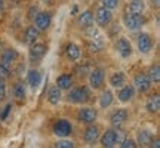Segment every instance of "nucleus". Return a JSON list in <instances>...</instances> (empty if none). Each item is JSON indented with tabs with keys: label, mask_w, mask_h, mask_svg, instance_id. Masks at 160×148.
<instances>
[{
	"label": "nucleus",
	"mask_w": 160,
	"mask_h": 148,
	"mask_svg": "<svg viewBox=\"0 0 160 148\" xmlns=\"http://www.w3.org/2000/svg\"><path fill=\"white\" fill-rule=\"evenodd\" d=\"M51 22H52L51 12H37V15L34 17L36 28L39 30V31H46V30L49 28Z\"/></svg>",
	"instance_id": "39448f33"
},
{
	"label": "nucleus",
	"mask_w": 160,
	"mask_h": 148,
	"mask_svg": "<svg viewBox=\"0 0 160 148\" xmlns=\"http://www.w3.org/2000/svg\"><path fill=\"white\" fill-rule=\"evenodd\" d=\"M120 144H122V145H120L122 148H135L137 147V142H135L133 139H126V138Z\"/></svg>",
	"instance_id": "473e14b6"
},
{
	"label": "nucleus",
	"mask_w": 160,
	"mask_h": 148,
	"mask_svg": "<svg viewBox=\"0 0 160 148\" xmlns=\"http://www.w3.org/2000/svg\"><path fill=\"white\" fill-rule=\"evenodd\" d=\"M153 139V133L150 131H139L138 132V144L141 147H148Z\"/></svg>",
	"instance_id": "393cba45"
},
{
	"label": "nucleus",
	"mask_w": 160,
	"mask_h": 148,
	"mask_svg": "<svg viewBox=\"0 0 160 148\" xmlns=\"http://www.w3.org/2000/svg\"><path fill=\"white\" fill-rule=\"evenodd\" d=\"M39 34H40V31L37 28H36L34 25H30V27H27V30H25V36H24V42L27 43V45H33L36 40L39 39Z\"/></svg>",
	"instance_id": "6ab92c4d"
},
{
	"label": "nucleus",
	"mask_w": 160,
	"mask_h": 148,
	"mask_svg": "<svg viewBox=\"0 0 160 148\" xmlns=\"http://www.w3.org/2000/svg\"><path fill=\"white\" fill-rule=\"evenodd\" d=\"M65 55L71 61H77L80 58V55H82V51H80V47L76 43H68L67 47H65Z\"/></svg>",
	"instance_id": "412c9836"
},
{
	"label": "nucleus",
	"mask_w": 160,
	"mask_h": 148,
	"mask_svg": "<svg viewBox=\"0 0 160 148\" xmlns=\"http://www.w3.org/2000/svg\"><path fill=\"white\" fill-rule=\"evenodd\" d=\"M13 96L17 98L18 101H22L25 98V85L24 83H21V81L15 83V86H13Z\"/></svg>",
	"instance_id": "cd10ccee"
},
{
	"label": "nucleus",
	"mask_w": 160,
	"mask_h": 148,
	"mask_svg": "<svg viewBox=\"0 0 160 148\" xmlns=\"http://www.w3.org/2000/svg\"><path fill=\"white\" fill-rule=\"evenodd\" d=\"M114 132H116V144H120L126 138L125 132L123 131H114Z\"/></svg>",
	"instance_id": "c9c22d12"
},
{
	"label": "nucleus",
	"mask_w": 160,
	"mask_h": 148,
	"mask_svg": "<svg viewBox=\"0 0 160 148\" xmlns=\"http://www.w3.org/2000/svg\"><path fill=\"white\" fill-rule=\"evenodd\" d=\"M27 83L31 89H37L42 83V74L37 70H30L27 73Z\"/></svg>",
	"instance_id": "dca6fc26"
},
{
	"label": "nucleus",
	"mask_w": 160,
	"mask_h": 148,
	"mask_svg": "<svg viewBox=\"0 0 160 148\" xmlns=\"http://www.w3.org/2000/svg\"><path fill=\"white\" fill-rule=\"evenodd\" d=\"M9 76H11V67L3 62H0V79L6 80V79H9Z\"/></svg>",
	"instance_id": "c756f323"
},
{
	"label": "nucleus",
	"mask_w": 160,
	"mask_h": 148,
	"mask_svg": "<svg viewBox=\"0 0 160 148\" xmlns=\"http://www.w3.org/2000/svg\"><path fill=\"white\" fill-rule=\"evenodd\" d=\"M101 145L105 148H111L116 145V132L113 129H108L102 133L101 136Z\"/></svg>",
	"instance_id": "f3484780"
},
{
	"label": "nucleus",
	"mask_w": 160,
	"mask_h": 148,
	"mask_svg": "<svg viewBox=\"0 0 160 148\" xmlns=\"http://www.w3.org/2000/svg\"><path fill=\"white\" fill-rule=\"evenodd\" d=\"M77 11H79V7H77V6H73V9H71V15H76V13H77Z\"/></svg>",
	"instance_id": "a19ab883"
},
{
	"label": "nucleus",
	"mask_w": 160,
	"mask_h": 148,
	"mask_svg": "<svg viewBox=\"0 0 160 148\" xmlns=\"http://www.w3.org/2000/svg\"><path fill=\"white\" fill-rule=\"evenodd\" d=\"M144 11H145V2L144 0H131V3H129V12L142 15Z\"/></svg>",
	"instance_id": "a878e982"
},
{
	"label": "nucleus",
	"mask_w": 160,
	"mask_h": 148,
	"mask_svg": "<svg viewBox=\"0 0 160 148\" xmlns=\"http://www.w3.org/2000/svg\"><path fill=\"white\" fill-rule=\"evenodd\" d=\"M6 98V86H5V80L0 79V101H3Z\"/></svg>",
	"instance_id": "72a5a7b5"
},
{
	"label": "nucleus",
	"mask_w": 160,
	"mask_h": 148,
	"mask_svg": "<svg viewBox=\"0 0 160 148\" xmlns=\"http://www.w3.org/2000/svg\"><path fill=\"white\" fill-rule=\"evenodd\" d=\"M113 99H114V95L111 91H104L101 98H99V105L101 108H108L110 105L113 104Z\"/></svg>",
	"instance_id": "bb28decb"
},
{
	"label": "nucleus",
	"mask_w": 160,
	"mask_h": 148,
	"mask_svg": "<svg viewBox=\"0 0 160 148\" xmlns=\"http://www.w3.org/2000/svg\"><path fill=\"white\" fill-rule=\"evenodd\" d=\"M148 77H150V80L154 81V83H159L160 81V67H159V64H154V65L150 68Z\"/></svg>",
	"instance_id": "c85d7f7f"
},
{
	"label": "nucleus",
	"mask_w": 160,
	"mask_h": 148,
	"mask_svg": "<svg viewBox=\"0 0 160 148\" xmlns=\"http://www.w3.org/2000/svg\"><path fill=\"white\" fill-rule=\"evenodd\" d=\"M93 24V13L91 11H83L79 17V25L82 28H88Z\"/></svg>",
	"instance_id": "4be33fe9"
},
{
	"label": "nucleus",
	"mask_w": 160,
	"mask_h": 148,
	"mask_svg": "<svg viewBox=\"0 0 160 148\" xmlns=\"http://www.w3.org/2000/svg\"><path fill=\"white\" fill-rule=\"evenodd\" d=\"M52 132H53V135H57V136H59V138H67V136L71 135L73 126H71V123H70L68 120L59 119L53 123V126H52Z\"/></svg>",
	"instance_id": "f03ea898"
},
{
	"label": "nucleus",
	"mask_w": 160,
	"mask_h": 148,
	"mask_svg": "<svg viewBox=\"0 0 160 148\" xmlns=\"http://www.w3.org/2000/svg\"><path fill=\"white\" fill-rule=\"evenodd\" d=\"M17 59H18V52L11 47V49H6V51L2 52V61H0V62H3L11 67V64L15 62Z\"/></svg>",
	"instance_id": "aec40b11"
},
{
	"label": "nucleus",
	"mask_w": 160,
	"mask_h": 148,
	"mask_svg": "<svg viewBox=\"0 0 160 148\" xmlns=\"http://www.w3.org/2000/svg\"><path fill=\"white\" fill-rule=\"evenodd\" d=\"M144 24V18L142 15H139V13H126L125 15V25L128 30H138L141 28Z\"/></svg>",
	"instance_id": "423d86ee"
},
{
	"label": "nucleus",
	"mask_w": 160,
	"mask_h": 148,
	"mask_svg": "<svg viewBox=\"0 0 160 148\" xmlns=\"http://www.w3.org/2000/svg\"><path fill=\"white\" fill-rule=\"evenodd\" d=\"M2 2H3V0H0V6H2Z\"/></svg>",
	"instance_id": "37998d69"
},
{
	"label": "nucleus",
	"mask_w": 160,
	"mask_h": 148,
	"mask_svg": "<svg viewBox=\"0 0 160 148\" xmlns=\"http://www.w3.org/2000/svg\"><path fill=\"white\" fill-rule=\"evenodd\" d=\"M116 51L120 53L122 58H129L132 55V45L129 40H126L125 37H120L116 42Z\"/></svg>",
	"instance_id": "9b49d317"
},
{
	"label": "nucleus",
	"mask_w": 160,
	"mask_h": 148,
	"mask_svg": "<svg viewBox=\"0 0 160 148\" xmlns=\"http://www.w3.org/2000/svg\"><path fill=\"white\" fill-rule=\"evenodd\" d=\"M46 52H48L46 45H42V43H33L31 47H30V52H28L30 61L37 62V61H40V59H43V57L46 55Z\"/></svg>",
	"instance_id": "6e6552de"
},
{
	"label": "nucleus",
	"mask_w": 160,
	"mask_h": 148,
	"mask_svg": "<svg viewBox=\"0 0 160 148\" xmlns=\"http://www.w3.org/2000/svg\"><path fill=\"white\" fill-rule=\"evenodd\" d=\"M145 110L148 111V113H159L160 110V96L159 93H154V95H151V96L147 98V102H145Z\"/></svg>",
	"instance_id": "2eb2a0df"
},
{
	"label": "nucleus",
	"mask_w": 160,
	"mask_h": 148,
	"mask_svg": "<svg viewBox=\"0 0 160 148\" xmlns=\"http://www.w3.org/2000/svg\"><path fill=\"white\" fill-rule=\"evenodd\" d=\"M150 145H151V147H154V148H159L160 147V141L157 139V138H156V139H151Z\"/></svg>",
	"instance_id": "58836bf2"
},
{
	"label": "nucleus",
	"mask_w": 160,
	"mask_h": 148,
	"mask_svg": "<svg viewBox=\"0 0 160 148\" xmlns=\"http://www.w3.org/2000/svg\"><path fill=\"white\" fill-rule=\"evenodd\" d=\"M126 120H128V111H126L125 108H117L114 113L110 116V121H111V125L116 126V127H120Z\"/></svg>",
	"instance_id": "ddd939ff"
},
{
	"label": "nucleus",
	"mask_w": 160,
	"mask_h": 148,
	"mask_svg": "<svg viewBox=\"0 0 160 148\" xmlns=\"http://www.w3.org/2000/svg\"><path fill=\"white\" fill-rule=\"evenodd\" d=\"M151 5L154 6V7H159V5H160V0H151Z\"/></svg>",
	"instance_id": "ea45409f"
},
{
	"label": "nucleus",
	"mask_w": 160,
	"mask_h": 148,
	"mask_svg": "<svg viewBox=\"0 0 160 148\" xmlns=\"http://www.w3.org/2000/svg\"><path fill=\"white\" fill-rule=\"evenodd\" d=\"M0 51H2V42H0Z\"/></svg>",
	"instance_id": "79ce46f5"
},
{
	"label": "nucleus",
	"mask_w": 160,
	"mask_h": 148,
	"mask_svg": "<svg viewBox=\"0 0 160 148\" xmlns=\"http://www.w3.org/2000/svg\"><path fill=\"white\" fill-rule=\"evenodd\" d=\"M57 86L61 89V91H67V89H71L73 86V77L71 74H61L57 77Z\"/></svg>",
	"instance_id": "a211bd4d"
},
{
	"label": "nucleus",
	"mask_w": 160,
	"mask_h": 148,
	"mask_svg": "<svg viewBox=\"0 0 160 148\" xmlns=\"http://www.w3.org/2000/svg\"><path fill=\"white\" fill-rule=\"evenodd\" d=\"M97 117H98L97 110L91 108V107H85V108H82L79 111V114H77L79 121L85 123V125H91V123H93V121L97 120Z\"/></svg>",
	"instance_id": "0eeeda50"
},
{
	"label": "nucleus",
	"mask_w": 160,
	"mask_h": 148,
	"mask_svg": "<svg viewBox=\"0 0 160 148\" xmlns=\"http://www.w3.org/2000/svg\"><path fill=\"white\" fill-rule=\"evenodd\" d=\"M88 70H89V65H83V67H82V65H80V67H77V68H76V73L79 74V76H85V74H89L88 73Z\"/></svg>",
	"instance_id": "f704fd0d"
},
{
	"label": "nucleus",
	"mask_w": 160,
	"mask_h": 148,
	"mask_svg": "<svg viewBox=\"0 0 160 148\" xmlns=\"http://www.w3.org/2000/svg\"><path fill=\"white\" fill-rule=\"evenodd\" d=\"M36 15H37V7H36V6H31L28 11V19H34Z\"/></svg>",
	"instance_id": "4c0bfd02"
},
{
	"label": "nucleus",
	"mask_w": 160,
	"mask_h": 148,
	"mask_svg": "<svg viewBox=\"0 0 160 148\" xmlns=\"http://www.w3.org/2000/svg\"><path fill=\"white\" fill-rule=\"evenodd\" d=\"M48 101H49V104H52V105H57V104L61 101V89H59L57 85L51 86V89L48 92Z\"/></svg>",
	"instance_id": "5701e85b"
},
{
	"label": "nucleus",
	"mask_w": 160,
	"mask_h": 148,
	"mask_svg": "<svg viewBox=\"0 0 160 148\" xmlns=\"http://www.w3.org/2000/svg\"><path fill=\"white\" fill-rule=\"evenodd\" d=\"M11 110H12V105L11 104H8V105L5 107V110H3V113H2V116H0V119L2 120L8 119V116H9V113H11Z\"/></svg>",
	"instance_id": "e433bc0d"
},
{
	"label": "nucleus",
	"mask_w": 160,
	"mask_h": 148,
	"mask_svg": "<svg viewBox=\"0 0 160 148\" xmlns=\"http://www.w3.org/2000/svg\"><path fill=\"white\" fill-rule=\"evenodd\" d=\"M55 147L57 148H73L74 147V142H71L68 139H61V141L55 142Z\"/></svg>",
	"instance_id": "7c9ffc66"
},
{
	"label": "nucleus",
	"mask_w": 160,
	"mask_h": 148,
	"mask_svg": "<svg viewBox=\"0 0 160 148\" xmlns=\"http://www.w3.org/2000/svg\"><path fill=\"white\" fill-rule=\"evenodd\" d=\"M138 49L141 53H148L153 47V37L148 33H141L138 36Z\"/></svg>",
	"instance_id": "9d476101"
},
{
	"label": "nucleus",
	"mask_w": 160,
	"mask_h": 148,
	"mask_svg": "<svg viewBox=\"0 0 160 148\" xmlns=\"http://www.w3.org/2000/svg\"><path fill=\"white\" fill-rule=\"evenodd\" d=\"M68 101L73 104H86L89 99H91V92H89V87L86 86H80V87H76L68 93Z\"/></svg>",
	"instance_id": "f257e3e1"
},
{
	"label": "nucleus",
	"mask_w": 160,
	"mask_h": 148,
	"mask_svg": "<svg viewBox=\"0 0 160 148\" xmlns=\"http://www.w3.org/2000/svg\"><path fill=\"white\" fill-rule=\"evenodd\" d=\"M125 83H126V76H125V73H122V71L114 73L111 77H110V85L113 86V87H116V89L122 87Z\"/></svg>",
	"instance_id": "b1692460"
},
{
	"label": "nucleus",
	"mask_w": 160,
	"mask_h": 148,
	"mask_svg": "<svg viewBox=\"0 0 160 148\" xmlns=\"http://www.w3.org/2000/svg\"><path fill=\"white\" fill-rule=\"evenodd\" d=\"M83 139H85L88 144H95L99 139V127L98 126L91 125L85 129V133H83Z\"/></svg>",
	"instance_id": "f8f14e48"
},
{
	"label": "nucleus",
	"mask_w": 160,
	"mask_h": 148,
	"mask_svg": "<svg viewBox=\"0 0 160 148\" xmlns=\"http://www.w3.org/2000/svg\"><path fill=\"white\" fill-rule=\"evenodd\" d=\"M133 87L137 89L139 93H145L151 89V80L147 74L144 73H138L133 77Z\"/></svg>",
	"instance_id": "7ed1b4c3"
},
{
	"label": "nucleus",
	"mask_w": 160,
	"mask_h": 148,
	"mask_svg": "<svg viewBox=\"0 0 160 148\" xmlns=\"http://www.w3.org/2000/svg\"><path fill=\"white\" fill-rule=\"evenodd\" d=\"M102 5H104V7H107V9H110V11H113V9H117L119 0H102Z\"/></svg>",
	"instance_id": "2f4dec72"
},
{
	"label": "nucleus",
	"mask_w": 160,
	"mask_h": 148,
	"mask_svg": "<svg viewBox=\"0 0 160 148\" xmlns=\"http://www.w3.org/2000/svg\"><path fill=\"white\" fill-rule=\"evenodd\" d=\"M111 19H113V15H111V11H110V9L104 7V6H101V7H98L97 9L95 21H97V24L99 25V27H102V28L108 27L110 22H111Z\"/></svg>",
	"instance_id": "20e7f679"
},
{
	"label": "nucleus",
	"mask_w": 160,
	"mask_h": 148,
	"mask_svg": "<svg viewBox=\"0 0 160 148\" xmlns=\"http://www.w3.org/2000/svg\"><path fill=\"white\" fill-rule=\"evenodd\" d=\"M104 70L102 68H95L89 73V85L92 89H99L104 85Z\"/></svg>",
	"instance_id": "1a4fd4ad"
},
{
	"label": "nucleus",
	"mask_w": 160,
	"mask_h": 148,
	"mask_svg": "<svg viewBox=\"0 0 160 148\" xmlns=\"http://www.w3.org/2000/svg\"><path fill=\"white\" fill-rule=\"evenodd\" d=\"M120 91L117 93V98H119V101L122 102H128V101H131L132 98L135 96V87L131 85H123L122 87H119Z\"/></svg>",
	"instance_id": "4468645a"
}]
</instances>
